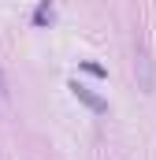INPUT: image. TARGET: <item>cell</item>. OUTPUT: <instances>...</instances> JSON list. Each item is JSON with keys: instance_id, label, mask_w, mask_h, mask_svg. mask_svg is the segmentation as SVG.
<instances>
[{"instance_id": "6da1fadb", "label": "cell", "mask_w": 156, "mask_h": 160, "mask_svg": "<svg viewBox=\"0 0 156 160\" xmlns=\"http://www.w3.org/2000/svg\"><path fill=\"white\" fill-rule=\"evenodd\" d=\"M71 89H75V97H78V101H82V104H89L97 116H104V112H108V104H104V101H100L93 89H85V86H78V82H71Z\"/></svg>"}, {"instance_id": "7a4b0ae2", "label": "cell", "mask_w": 156, "mask_h": 160, "mask_svg": "<svg viewBox=\"0 0 156 160\" xmlns=\"http://www.w3.org/2000/svg\"><path fill=\"white\" fill-rule=\"evenodd\" d=\"M0 108H4V78H0Z\"/></svg>"}]
</instances>
